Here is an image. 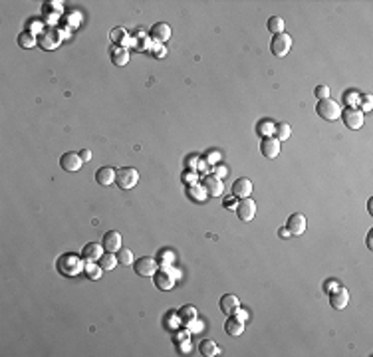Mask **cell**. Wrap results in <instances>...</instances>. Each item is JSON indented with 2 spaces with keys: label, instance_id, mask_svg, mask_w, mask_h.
Returning <instances> with one entry per match:
<instances>
[{
  "label": "cell",
  "instance_id": "cell-1",
  "mask_svg": "<svg viewBox=\"0 0 373 357\" xmlns=\"http://www.w3.org/2000/svg\"><path fill=\"white\" fill-rule=\"evenodd\" d=\"M58 266V272L62 276H66V278H76L79 272H84V266H86V260L74 254V252H68V254H62L56 262Z\"/></svg>",
  "mask_w": 373,
  "mask_h": 357
},
{
  "label": "cell",
  "instance_id": "cell-2",
  "mask_svg": "<svg viewBox=\"0 0 373 357\" xmlns=\"http://www.w3.org/2000/svg\"><path fill=\"white\" fill-rule=\"evenodd\" d=\"M316 111H318V115H320L322 119H326V121H336V119H340V115H342L340 103L334 101V99H329V97L318 101Z\"/></svg>",
  "mask_w": 373,
  "mask_h": 357
},
{
  "label": "cell",
  "instance_id": "cell-3",
  "mask_svg": "<svg viewBox=\"0 0 373 357\" xmlns=\"http://www.w3.org/2000/svg\"><path fill=\"white\" fill-rule=\"evenodd\" d=\"M62 44V34L56 30V28H46L44 32L38 34V46L46 50V52H52L56 48H60Z\"/></svg>",
  "mask_w": 373,
  "mask_h": 357
},
{
  "label": "cell",
  "instance_id": "cell-4",
  "mask_svg": "<svg viewBox=\"0 0 373 357\" xmlns=\"http://www.w3.org/2000/svg\"><path fill=\"white\" fill-rule=\"evenodd\" d=\"M115 183H117L119 188H123V191H129V188H133V186L139 183V173H137V169H133V167H123V169L117 171Z\"/></svg>",
  "mask_w": 373,
  "mask_h": 357
},
{
  "label": "cell",
  "instance_id": "cell-5",
  "mask_svg": "<svg viewBox=\"0 0 373 357\" xmlns=\"http://www.w3.org/2000/svg\"><path fill=\"white\" fill-rule=\"evenodd\" d=\"M340 117L343 119L345 127H347V129H351V131L361 129V127H363V121H365L363 111H361V109H357V108H347L345 111H342V115H340Z\"/></svg>",
  "mask_w": 373,
  "mask_h": 357
},
{
  "label": "cell",
  "instance_id": "cell-6",
  "mask_svg": "<svg viewBox=\"0 0 373 357\" xmlns=\"http://www.w3.org/2000/svg\"><path fill=\"white\" fill-rule=\"evenodd\" d=\"M135 266V274L143 276V278H149V276H155V272L159 270V262L151 256H141L133 262Z\"/></svg>",
  "mask_w": 373,
  "mask_h": 357
},
{
  "label": "cell",
  "instance_id": "cell-7",
  "mask_svg": "<svg viewBox=\"0 0 373 357\" xmlns=\"http://www.w3.org/2000/svg\"><path fill=\"white\" fill-rule=\"evenodd\" d=\"M290 48H292V38H290L286 32L276 34L272 38V42H270V50H272V54L276 58H284L290 52Z\"/></svg>",
  "mask_w": 373,
  "mask_h": 357
},
{
  "label": "cell",
  "instance_id": "cell-8",
  "mask_svg": "<svg viewBox=\"0 0 373 357\" xmlns=\"http://www.w3.org/2000/svg\"><path fill=\"white\" fill-rule=\"evenodd\" d=\"M236 215L242 222H250L256 217V202L248 197V199H240V202L236 204Z\"/></svg>",
  "mask_w": 373,
  "mask_h": 357
},
{
  "label": "cell",
  "instance_id": "cell-9",
  "mask_svg": "<svg viewBox=\"0 0 373 357\" xmlns=\"http://www.w3.org/2000/svg\"><path fill=\"white\" fill-rule=\"evenodd\" d=\"M60 165H62V169L68 171V173H76L81 169V165H84V161H81L79 153L76 151H68L60 157Z\"/></svg>",
  "mask_w": 373,
  "mask_h": 357
},
{
  "label": "cell",
  "instance_id": "cell-10",
  "mask_svg": "<svg viewBox=\"0 0 373 357\" xmlns=\"http://www.w3.org/2000/svg\"><path fill=\"white\" fill-rule=\"evenodd\" d=\"M306 226H308V220L302 213H294V215H290L288 222H286V228L290 230V234L292 236H300L306 233Z\"/></svg>",
  "mask_w": 373,
  "mask_h": 357
},
{
  "label": "cell",
  "instance_id": "cell-11",
  "mask_svg": "<svg viewBox=\"0 0 373 357\" xmlns=\"http://www.w3.org/2000/svg\"><path fill=\"white\" fill-rule=\"evenodd\" d=\"M202 186H204V191H206V195H209V197H222V193H224L222 179H218L215 175L204 177L202 179Z\"/></svg>",
  "mask_w": 373,
  "mask_h": 357
},
{
  "label": "cell",
  "instance_id": "cell-12",
  "mask_svg": "<svg viewBox=\"0 0 373 357\" xmlns=\"http://www.w3.org/2000/svg\"><path fill=\"white\" fill-rule=\"evenodd\" d=\"M121 242H123V240H121V234L117 233V230H108V233L103 234V238H101L103 250H106V252H113V254H117V250L123 246Z\"/></svg>",
  "mask_w": 373,
  "mask_h": 357
},
{
  "label": "cell",
  "instance_id": "cell-13",
  "mask_svg": "<svg viewBox=\"0 0 373 357\" xmlns=\"http://www.w3.org/2000/svg\"><path fill=\"white\" fill-rule=\"evenodd\" d=\"M260 153L266 159H276L280 155V141L276 137H262L260 143Z\"/></svg>",
  "mask_w": 373,
  "mask_h": 357
},
{
  "label": "cell",
  "instance_id": "cell-14",
  "mask_svg": "<svg viewBox=\"0 0 373 357\" xmlns=\"http://www.w3.org/2000/svg\"><path fill=\"white\" fill-rule=\"evenodd\" d=\"M153 280H155V286H157L159 290H163V292H169V290H173V286H175V276L171 274L169 270H157L155 276H153Z\"/></svg>",
  "mask_w": 373,
  "mask_h": 357
},
{
  "label": "cell",
  "instance_id": "cell-15",
  "mask_svg": "<svg viewBox=\"0 0 373 357\" xmlns=\"http://www.w3.org/2000/svg\"><path fill=\"white\" fill-rule=\"evenodd\" d=\"M218 306H220L222 313H226V316H234L236 310L240 308V300L234 296V294H224V296L220 298V302H218Z\"/></svg>",
  "mask_w": 373,
  "mask_h": 357
},
{
  "label": "cell",
  "instance_id": "cell-16",
  "mask_svg": "<svg viewBox=\"0 0 373 357\" xmlns=\"http://www.w3.org/2000/svg\"><path fill=\"white\" fill-rule=\"evenodd\" d=\"M103 246L97 244V242H88L84 246V250H81V258H84L86 262H99V258L103 256Z\"/></svg>",
  "mask_w": 373,
  "mask_h": 357
},
{
  "label": "cell",
  "instance_id": "cell-17",
  "mask_svg": "<svg viewBox=\"0 0 373 357\" xmlns=\"http://www.w3.org/2000/svg\"><path fill=\"white\" fill-rule=\"evenodd\" d=\"M233 195L236 199H248V197H250L252 195V183H250V179H246V177L236 179L234 185H233Z\"/></svg>",
  "mask_w": 373,
  "mask_h": 357
},
{
  "label": "cell",
  "instance_id": "cell-18",
  "mask_svg": "<svg viewBox=\"0 0 373 357\" xmlns=\"http://www.w3.org/2000/svg\"><path fill=\"white\" fill-rule=\"evenodd\" d=\"M42 14H44V22L50 24V28L60 20V14H62V2H48L44 8H42Z\"/></svg>",
  "mask_w": 373,
  "mask_h": 357
},
{
  "label": "cell",
  "instance_id": "cell-19",
  "mask_svg": "<svg viewBox=\"0 0 373 357\" xmlns=\"http://www.w3.org/2000/svg\"><path fill=\"white\" fill-rule=\"evenodd\" d=\"M329 304L334 306L336 310H343L349 304V292L345 288H336L334 292L329 294Z\"/></svg>",
  "mask_w": 373,
  "mask_h": 357
},
{
  "label": "cell",
  "instance_id": "cell-20",
  "mask_svg": "<svg viewBox=\"0 0 373 357\" xmlns=\"http://www.w3.org/2000/svg\"><path fill=\"white\" fill-rule=\"evenodd\" d=\"M115 177H117V171L113 167H101L95 173V181L101 185V186H109L111 183H115Z\"/></svg>",
  "mask_w": 373,
  "mask_h": 357
},
{
  "label": "cell",
  "instance_id": "cell-21",
  "mask_svg": "<svg viewBox=\"0 0 373 357\" xmlns=\"http://www.w3.org/2000/svg\"><path fill=\"white\" fill-rule=\"evenodd\" d=\"M151 38L157 42V44H163L171 38V26L165 24V22H157L153 28H151Z\"/></svg>",
  "mask_w": 373,
  "mask_h": 357
},
{
  "label": "cell",
  "instance_id": "cell-22",
  "mask_svg": "<svg viewBox=\"0 0 373 357\" xmlns=\"http://www.w3.org/2000/svg\"><path fill=\"white\" fill-rule=\"evenodd\" d=\"M224 331L231 335V338H240L244 333V322H240L236 316H229V320L224 322Z\"/></svg>",
  "mask_w": 373,
  "mask_h": 357
},
{
  "label": "cell",
  "instance_id": "cell-23",
  "mask_svg": "<svg viewBox=\"0 0 373 357\" xmlns=\"http://www.w3.org/2000/svg\"><path fill=\"white\" fill-rule=\"evenodd\" d=\"M111 62H113V66L123 68L129 62V50L123 48V46H113L111 48Z\"/></svg>",
  "mask_w": 373,
  "mask_h": 357
},
{
  "label": "cell",
  "instance_id": "cell-24",
  "mask_svg": "<svg viewBox=\"0 0 373 357\" xmlns=\"http://www.w3.org/2000/svg\"><path fill=\"white\" fill-rule=\"evenodd\" d=\"M38 44V36L34 34V32H30V30H26V32H22L18 36V46L20 48H24V50H30V48H34Z\"/></svg>",
  "mask_w": 373,
  "mask_h": 357
},
{
  "label": "cell",
  "instance_id": "cell-25",
  "mask_svg": "<svg viewBox=\"0 0 373 357\" xmlns=\"http://www.w3.org/2000/svg\"><path fill=\"white\" fill-rule=\"evenodd\" d=\"M199 351H201L204 357H215V355L220 353V347H218L213 340H202V341L199 343Z\"/></svg>",
  "mask_w": 373,
  "mask_h": 357
},
{
  "label": "cell",
  "instance_id": "cell-26",
  "mask_svg": "<svg viewBox=\"0 0 373 357\" xmlns=\"http://www.w3.org/2000/svg\"><path fill=\"white\" fill-rule=\"evenodd\" d=\"M97 264L101 266L103 272H109V270H113V268L119 264V260H117V254H113V252H106V254L99 258Z\"/></svg>",
  "mask_w": 373,
  "mask_h": 357
},
{
  "label": "cell",
  "instance_id": "cell-27",
  "mask_svg": "<svg viewBox=\"0 0 373 357\" xmlns=\"http://www.w3.org/2000/svg\"><path fill=\"white\" fill-rule=\"evenodd\" d=\"M274 133H276V139L282 143V141H288V139H290V135H292V127H290L286 121H282V123H278L276 127H274Z\"/></svg>",
  "mask_w": 373,
  "mask_h": 357
},
{
  "label": "cell",
  "instance_id": "cell-28",
  "mask_svg": "<svg viewBox=\"0 0 373 357\" xmlns=\"http://www.w3.org/2000/svg\"><path fill=\"white\" fill-rule=\"evenodd\" d=\"M186 195H189L193 201H197V202H202L206 197V191H204V186H201V185H191L189 186V191H186Z\"/></svg>",
  "mask_w": 373,
  "mask_h": 357
},
{
  "label": "cell",
  "instance_id": "cell-29",
  "mask_svg": "<svg viewBox=\"0 0 373 357\" xmlns=\"http://www.w3.org/2000/svg\"><path fill=\"white\" fill-rule=\"evenodd\" d=\"M84 272H86V276H88L90 280H99L103 270H101V266H99V264H95V262H86Z\"/></svg>",
  "mask_w": 373,
  "mask_h": 357
},
{
  "label": "cell",
  "instance_id": "cell-30",
  "mask_svg": "<svg viewBox=\"0 0 373 357\" xmlns=\"http://www.w3.org/2000/svg\"><path fill=\"white\" fill-rule=\"evenodd\" d=\"M266 28H268V32H272L274 36H276V34H282V32H284V20H282L280 16H272L270 20H268Z\"/></svg>",
  "mask_w": 373,
  "mask_h": 357
},
{
  "label": "cell",
  "instance_id": "cell-31",
  "mask_svg": "<svg viewBox=\"0 0 373 357\" xmlns=\"http://www.w3.org/2000/svg\"><path fill=\"white\" fill-rule=\"evenodd\" d=\"M117 260H119V264H123V266H131L135 260H133V252L129 250V248H119L117 250Z\"/></svg>",
  "mask_w": 373,
  "mask_h": 357
},
{
  "label": "cell",
  "instance_id": "cell-32",
  "mask_svg": "<svg viewBox=\"0 0 373 357\" xmlns=\"http://www.w3.org/2000/svg\"><path fill=\"white\" fill-rule=\"evenodd\" d=\"M179 316H181V320L183 322H195V318H197V310L193 308V306H186V308H183L181 311H179Z\"/></svg>",
  "mask_w": 373,
  "mask_h": 357
},
{
  "label": "cell",
  "instance_id": "cell-33",
  "mask_svg": "<svg viewBox=\"0 0 373 357\" xmlns=\"http://www.w3.org/2000/svg\"><path fill=\"white\" fill-rule=\"evenodd\" d=\"M274 127H276V125H272V121H262V123L258 125V133H260L262 137H272Z\"/></svg>",
  "mask_w": 373,
  "mask_h": 357
},
{
  "label": "cell",
  "instance_id": "cell-34",
  "mask_svg": "<svg viewBox=\"0 0 373 357\" xmlns=\"http://www.w3.org/2000/svg\"><path fill=\"white\" fill-rule=\"evenodd\" d=\"M127 38V32H125V28H115L113 32H111V40L115 42V46H123V40Z\"/></svg>",
  "mask_w": 373,
  "mask_h": 357
},
{
  "label": "cell",
  "instance_id": "cell-35",
  "mask_svg": "<svg viewBox=\"0 0 373 357\" xmlns=\"http://www.w3.org/2000/svg\"><path fill=\"white\" fill-rule=\"evenodd\" d=\"M359 106H361V111H363V113H365V111H371V108H373V97H371L369 93L359 95Z\"/></svg>",
  "mask_w": 373,
  "mask_h": 357
},
{
  "label": "cell",
  "instance_id": "cell-36",
  "mask_svg": "<svg viewBox=\"0 0 373 357\" xmlns=\"http://www.w3.org/2000/svg\"><path fill=\"white\" fill-rule=\"evenodd\" d=\"M314 93H316L318 99H327L329 97V86H324V83H322V86H318L314 90Z\"/></svg>",
  "mask_w": 373,
  "mask_h": 357
},
{
  "label": "cell",
  "instance_id": "cell-37",
  "mask_svg": "<svg viewBox=\"0 0 373 357\" xmlns=\"http://www.w3.org/2000/svg\"><path fill=\"white\" fill-rule=\"evenodd\" d=\"M66 22H68V26H70V28H78V26H79V22H81V20H79V14L70 12V14L66 16Z\"/></svg>",
  "mask_w": 373,
  "mask_h": 357
},
{
  "label": "cell",
  "instance_id": "cell-38",
  "mask_svg": "<svg viewBox=\"0 0 373 357\" xmlns=\"http://www.w3.org/2000/svg\"><path fill=\"white\" fill-rule=\"evenodd\" d=\"M183 183H185V185H189V186H191V185H197V175L191 173V171H189V173L185 171V173H183Z\"/></svg>",
  "mask_w": 373,
  "mask_h": 357
},
{
  "label": "cell",
  "instance_id": "cell-39",
  "mask_svg": "<svg viewBox=\"0 0 373 357\" xmlns=\"http://www.w3.org/2000/svg\"><path fill=\"white\" fill-rule=\"evenodd\" d=\"M173 260H175V254H173V252H163V266H169V262L173 264Z\"/></svg>",
  "mask_w": 373,
  "mask_h": 357
},
{
  "label": "cell",
  "instance_id": "cell-40",
  "mask_svg": "<svg viewBox=\"0 0 373 357\" xmlns=\"http://www.w3.org/2000/svg\"><path fill=\"white\" fill-rule=\"evenodd\" d=\"M359 101V95L357 93H354V92H351V93H347V103H349V108H356V103Z\"/></svg>",
  "mask_w": 373,
  "mask_h": 357
},
{
  "label": "cell",
  "instance_id": "cell-41",
  "mask_svg": "<svg viewBox=\"0 0 373 357\" xmlns=\"http://www.w3.org/2000/svg\"><path fill=\"white\" fill-rule=\"evenodd\" d=\"M151 54H153V56H157V58H165V54H167V50H165L163 46H157V48L153 46V48H151Z\"/></svg>",
  "mask_w": 373,
  "mask_h": 357
},
{
  "label": "cell",
  "instance_id": "cell-42",
  "mask_svg": "<svg viewBox=\"0 0 373 357\" xmlns=\"http://www.w3.org/2000/svg\"><path fill=\"white\" fill-rule=\"evenodd\" d=\"M79 157H81V161H84V163H88V161H92V151L90 149H81Z\"/></svg>",
  "mask_w": 373,
  "mask_h": 357
},
{
  "label": "cell",
  "instance_id": "cell-43",
  "mask_svg": "<svg viewBox=\"0 0 373 357\" xmlns=\"http://www.w3.org/2000/svg\"><path fill=\"white\" fill-rule=\"evenodd\" d=\"M217 161H220V153H217V151H213V153H209V159H206V163H217Z\"/></svg>",
  "mask_w": 373,
  "mask_h": 357
},
{
  "label": "cell",
  "instance_id": "cell-44",
  "mask_svg": "<svg viewBox=\"0 0 373 357\" xmlns=\"http://www.w3.org/2000/svg\"><path fill=\"white\" fill-rule=\"evenodd\" d=\"M234 316H236V318H238L240 322H246V320H248V313H246L244 310H240V308L236 310V313H234Z\"/></svg>",
  "mask_w": 373,
  "mask_h": 357
},
{
  "label": "cell",
  "instance_id": "cell-45",
  "mask_svg": "<svg viewBox=\"0 0 373 357\" xmlns=\"http://www.w3.org/2000/svg\"><path fill=\"white\" fill-rule=\"evenodd\" d=\"M224 175H226V169H224V167H215V177L222 179Z\"/></svg>",
  "mask_w": 373,
  "mask_h": 357
},
{
  "label": "cell",
  "instance_id": "cell-46",
  "mask_svg": "<svg viewBox=\"0 0 373 357\" xmlns=\"http://www.w3.org/2000/svg\"><path fill=\"white\" fill-rule=\"evenodd\" d=\"M224 206H229V208H233V211H234V208H236V201H234V197H233V199H226V201H224Z\"/></svg>",
  "mask_w": 373,
  "mask_h": 357
},
{
  "label": "cell",
  "instance_id": "cell-47",
  "mask_svg": "<svg viewBox=\"0 0 373 357\" xmlns=\"http://www.w3.org/2000/svg\"><path fill=\"white\" fill-rule=\"evenodd\" d=\"M278 234H280V238H288V236H292V234H290V230L284 226V228H280L278 230Z\"/></svg>",
  "mask_w": 373,
  "mask_h": 357
},
{
  "label": "cell",
  "instance_id": "cell-48",
  "mask_svg": "<svg viewBox=\"0 0 373 357\" xmlns=\"http://www.w3.org/2000/svg\"><path fill=\"white\" fill-rule=\"evenodd\" d=\"M367 248H373V242H371V234H367Z\"/></svg>",
  "mask_w": 373,
  "mask_h": 357
},
{
  "label": "cell",
  "instance_id": "cell-49",
  "mask_svg": "<svg viewBox=\"0 0 373 357\" xmlns=\"http://www.w3.org/2000/svg\"><path fill=\"white\" fill-rule=\"evenodd\" d=\"M367 208H369V213H371V215H373V202H371V201H369V202H367Z\"/></svg>",
  "mask_w": 373,
  "mask_h": 357
}]
</instances>
